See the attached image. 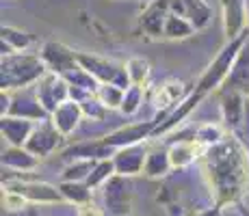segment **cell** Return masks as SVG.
Instances as JSON below:
<instances>
[{"label": "cell", "mask_w": 249, "mask_h": 216, "mask_svg": "<svg viewBox=\"0 0 249 216\" xmlns=\"http://www.w3.org/2000/svg\"><path fill=\"white\" fill-rule=\"evenodd\" d=\"M204 165L219 205L232 203L245 193L249 182V153L236 136L208 147Z\"/></svg>", "instance_id": "6da1fadb"}, {"label": "cell", "mask_w": 249, "mask_h": 216, "mask_svg": "<svg viewBox=\"0 0 249 216\" xmlns=\"http://www.w3.org/2000/svg\"><path fill=\"white\" fill-rule=\"evenodd\" d=\"M247 35H249V31L243 33V35L236 37V39L228 41L226 46L219 50V54L214 56L213 63L206 67V71L202 74V78H199L197 89H195L197 93L206 95V93H210V91H214L230 74H232L234 67H236V61L241 59V54H243V46H245V41H247Z\"/></svg>", "instance_id": "7a4b0ae2"}, {"label": "cell", "mask_w": 249, "mask_h": 216, "mask_svg": "<svg viewBox=\"0 0 249 216\" xmlns=\"http://www.w3.org/2000/svg\"><path fill=\"white\" fill-rule=\"evenodd\" d=\"M46 76V65L37 56L9 54L2 56V91L20 89L28 83L41 80Z\"/></svg>", "instance_id": "3957f363"}, {"label": "cell", "mask_w": 249, "mask_h": 216, "mask_svg": "<svg viewBox=\"0 0 249 216\" xmlns=\"http://www.w3.org/2000/svg\"><path fill=\"white\" fill-rule=\"evenodd\" d=\"M41 61L50 69V74H56L63 78L71 69L78 67V52H71L65 43L59 41H48L41 48Z\"/></svg>", "instance_id": "277c9868"}, {"label": "cell", "mask_w": 249, "mask_h": 216, "mask_svg": "<svg viewBox=\"0 0 249 216\" xmlns=\"http://www.w3.org/2000/svg\"><path fill=\"white\" fill-rule=\"evenodd\" d=\"M7 190L22 195L31 203H59L63 201L59 188L46 184V182H26V180H11L7 182Z\"/></svg>", "instance_id": "5b68a950"}, {"label": "cell", "mask_w": 249, "mask_h": 216, "mask_svg": "<svg viewBox=\"0 0 249 216\" xmlns=\"http://www.w3.org/2000/svg\"><path fill=\"white\" fill-rule=\"evenodd\" d=\"M223 7V31L228 41L241 37L249 31V9L247 0H221Z\"/></svg>", "instance_id": "8992f818"}, {"label": "cell", "mask_w": 249, "mask_h": 216, "mask_svg": "<svg viewBox=\"0 0 249 216\" xmlns=\"http://www.w3.org/2000/svg\"><path fill=\"white\" fill-rule=\"evenodd\" d=\"M107 212L108 216H128L130 214V186L122 175H113L107 182Z\"/></svg>", "instance_id": "52a82bcc"}, {"label": "cell", "mask_w": 249, "mask_h": 216, "mask_svg": "<svg viewBox=\"0 0 249 216\" xmlns=\"http://www.w3.org/2000/svg\"><path fill=\"white\" fill-rule=\"evenodd\" d=\"M171 13L186 17L195 26V31H202L213 20V9L206 0H174Z\"/></svg>", "instance_id": "ba28073f"}, {"label": "cell", "mask_w": 249, "mask_h": 216, "mask_svg": "<svg viewBox=\"0 0 249 216\" xmlns=\"http://www.w3.org/2000/svg\"><path fill=\"white\" fill-rule=\"evenodd\" d=\"M59 141H61V132L52 126V121H46V123H41L39 128L33 130L31 138L26 141L24 147H26L33 156L41 158V156H48V153L54 150V147L59 145Z\"/></svg>", "instance_id": "9c48e42d"}, {"label": "cell", "mask_w": 249, "mask_h": 216, "mask_svg": "<svg viewBox=\"0 0 249 216\" xmlns=\"http://www.w3.org/2000/svg\"><path fill=\"white\" fill-rule=\"evenodd\" d=\"M150 132H154V121L132 123V126L115 130L113 134H108V136L104 138V143H107L111 150H126V147L139 145V141H141L143 136H147Z\"/></svg>", "instance_id": "30bf717a"}, {"label": "cell", "mask_w": 249, "mask_h": 216, "mask_svg": "<svg viewBox=\"0 0 249 216\" xmlns=\"http://www.w3.org/2000/svg\"><path fill=\"white\" fill-rule=\"evenodd\" d=\"M78 65L87 71L91 78H95L102 84H113L115 80H117V76L122 74V67H117L115 63H111V61L100 59V56L80 54V52H78Z\"/></svg>", "instance_id": "8fae6325"}, {"label": "cell", "mask_w": 249, "mask_h": 216, "mask_svg": "<svg viewBox=\"0 0 249 216\" xmlns=\"http://www.w3.org/2000/svg\"><path fill=\"white\" fill-rule=\"evenodd\" d=\"M245 110H247V100L243 98L236 89H232L226 98H223V104H221L223 123H226V128H230L234 134L243 128V121H245Z\"/></svg>", "instance_id": "7c38bea8"}, {"label": "cell", "mask_w": 249, "mask_h": 216, "mask_svg": "<svg viewBox=\"0 0 249 216\" xmlns=\"http://www.w3.org/2000/svg\"><path fill=\"white\" fill-rule=\"evenodd\" d=\"M145 158H147V151H145V147H141V145H132V147H126V150H119L113 156L115 171H117V175H137V173L143 171V166H145Z\"/></svg>", "instance_id": "4fadbf2b"}, {"label": "cell", "mask_w": 249, "mask_h": 216, "mask_svg": "<svg viewBox=\"0 0 249 216\" xmlns=\"http://www.w3.org/2000/svg\"><path fill=\"white\" fill-rule=\"evenodd\" d=\"M80 117H83L80 104L74 102V100H68V102H63L54 113H52V126L59 130L61 136H70V134L76 130V126H78Z\"/></svg>", "instance_id": "5bb4252c"}, {"label": "cell", "mask_w": 249, "mask_h": 216, "mask_svg": "<svg viewBox=\"0 0 249 216\" xmlns=\"http://www.w3.org/2000/svg\"><path fill=\"white\" fill-rule=\"evenodd\" d=\"M33 123L28 119H18V117H2V134L11 147H24L26 141L31 138L33 134Z\"/></svg>", "instance_id": "9a60e30c"}, {"label": "cell", "mask_w": 249, "mask_h": 216, "mask_svg": "<svg viewBox=\"0 0 249 216\" xmlns=\"http://www.w3.org/2000/svg\"><path fill=\"white\" fill-rule=\"evenodd\" d=\"M186 95V84L180 80H167L160 84L159 93H156V106L162 110H169L171 106H178L184 102Z\"/></svg>", "instance_id": "2e32d148"}, {"label": "cell", "mask_w": 249, "mask_h": 216, "mask_svg": "<svg viewBox=\"0 0 249 216\" xmlns=\"http://www.w3.org/2000/svg\"><path fill=\"white\" fill-rule=\"evenodd\" d=\"M39 165V158L33 156L26 147H9L7 151H2V166L16 171H33Z\"/></svg>", "instance_id": "e0dca14e"}, {"label": "cell", "mask_w": 249, "mask_h": 216, "mask_svg": "<svg viewBox=\"0 0 249 216\" xmlns=\"http://www.w3.org/2000/svg\"><path fill=\"white\" fill-rule=\"evenodd\" d=\"M202 98H204V95H202V93H197V91H195V93H191L189 98L184 100V102L176 106L174 113H171L169 117H167V121H162L160 126H156V128H154V132H152V134H165V132H169L171 128L178 126V123H182V119H184L186 115L191 113V110L197 106L199 100H202Z\"/></svg>", "instance_id": "ac0fdd59"}, {"label": "cell", "mask_w": 249, "mask_h": 216, "mask_svg": "<svg viewBox=\"0 0 249 216\" xmlns=\"http://www.w3.org/2000/svg\"><path fill=\"white\" fill-rule=\"evenodd\" d=\"M197 151H199V143L195 138L191 141H178L169 147V160H171V166L174 169H182V166L191 165V162L197 158Z\"/></svg>", "instance_id": "d6986e66"}, {"label": "cell", "mask_w": 249, "mask_h": 216, "mask_svg": "<svg viewBox=\"0 0 249 216\" xmlns=\"http://www.w3.org/2000/svg\"><path fill=\"white\" fill-rule=\"evenodd\" d=\"M169 169H171L169 150H165V147H154V150L147 151L145 166H143V173H145L147 177H162V175H167Z\"/></svg>", "instance_id": "ffe728a7"}, {"label": "cell", "mask_w": 249, "mask_h": 216, "mask_svg": "<svg viewBox=\"0 0 249 216\" xmlns=\"http://www.w3.org/2000/svg\"><path fill=\"white\" fill-rule=\"evenodd\" d=\"M31 43L28 33L18 31L13 26H2V56H9L18 50H24Z\"/></svg>", "instance_id": "44dd1931"}, {"label": "cell", "mask_w": 249, "mask_h": 216, "mask_svg": "<svg viewBox=\"0 0 249 216\" xmlns=\"http://www.w3.org/2000/svg\"><path fill=\"white\" fill-rule=\"evenodd\" d=\"M193 33H195V26L186 20V17L169 13V17H167V22H165V33H162V37H165V39H186V37H191Z\"/></svg>", "instance_id": "7402d4cb"}, {"label": "cell", "mask_w": 249, "mask_h": 216, "mask_svg": "<svg viewBox=\"0 0 249 216\" xmlns=\"http://www.w3.org/2000/svg\"><path fill=\"white\" fill-rule=\"evenodd\" d=\"M59 190L63 195V199L70 201V203L87 205L91 201V188L85 182H61Z\"/></svg>", "instance_id": "603a6c76"}, {"label": "cell", "mask_w": 249, "mask_h": 216, "mask_svg": "<svg viewBox=\"0 0 249 216\" xmlns=\"http://www.w3.org/2000/svg\"><path fill=\"white\" fill-rule=\"evenodd\" d=\"M95 165H98L95 160H74L71 165L65 166L63 182H87Z\"/></svg>", "instance_id": "cb8c5ba5"}, {"label": "cell", "mask_w": 249, "mask_h": 216, "mask_svg": "<svg viewBox=\"0 0 249 216\" xmlns=\"http://www.w3.org/2000/svg\"><path fill=\"white\" fill-rule=\"evenodd\" d=\"M126 74L128 78H130V84H137V86H143L147 83V78H150V63H147L145 59H130L126 63Z\"/></svg>", "instance_id": "d4e9b609"}, {"label": "cell", "mask_w": 249, "mask_h": 216, "mask_svg": "<svg viewBox=\"0 0 249 216\" xmlns=\"http://www.w3.org/2000/svg\"><path fill=\"white\" fill-rule=\"evenodd\" d=\"M193 138L199 143V145H217V143L223 141V128L217 126V123H204V126H199L197 130H195Z\"/></svg>", "instance_id": "484cf974"}, {"label": "cell", "mask_w": 249, "mask_h": 216, "mask_svg": "<svg viewBox=\"0 0 249 216\" xmlns=\"http://www.w3.org/2000/svg\"><path fill=\"white\" fill-rule=\"evenodd\" d=\"M124 93H126V91L119 89L117 84H100V89L95 95H98V100L107 108H122Z\"/></svg>", "instance_id": "4316f807"}, {"label": "cell", "mask_w": 249, "mask_h": 216, "mask_svg": "<svg viewBox=\"0 0 249 216\" xmlns=\"http://www.w3.org/2000/svg\"><path fill=\"white\" fill-rule=\"evenodd\" d=\"M115 173H117V171H115V162L113 160H98V165H95V169L91 171L89 180L85 182V184H87L89 188H95V186L108 182Z\"/></svg>", "instance_id": "83f0119b"}, {"label": "cell", "mask_w": 249, "mask_h": 216, "mask_svg": "<svg viewBox=\"0 0 249 216\" xmlns=\"http://www.w3.org/2000/svg\"><path fill=\"white\" fill-rule=\"evenodd\" d=\"M143 102V86H137V84H130L124 93V102H122V113L126 115H132L137 113L139 106Z\"/></svg>", "instance_id": "f1b7e54d"}, {"label": "cell", "mask_w": 249, "mask_h": 216, "mask_svg": "<svg viewBox=\"0 0 249 216\" xmlns=\"http://www.w3.org/2000/svg\"><path fill=\"white\" fill-rule=\"evenodd\" d=\"M26 203H28V201L24 199L22 195L11 193V190H4V193H2V205H4V210H9V212L24 210V208H26Z\"/></svg>", "instance_id": "f546056e"}, {"label": "cell", "mask_w": 249, "mask_h": 216, "mask_svg": "<svg viewBox=\"0 0 249 216\" xmlns=\"http://www.w3.org/2000/svg\"><path fill=\"white\" fill-rule=\"evenodd\" d=\"M78 216H102V212H100L95 205H91V203H87V205H80V210H78Z\"/></svg>", "instance_id": "4dcf8cb0"}, {"label": "cell", "mask_w": 249, "mask_h": 216, "mask_svg": "<svg viewBox=\"0 0 249 216\" xmlns=\"http://www.w3.org/2000/svg\"><path fill=\"white\" fill-rule=\"evenodd\" d=\"M193 216H219V208H210V210H204V212H197Z\"/></svg>", "instance_id": "1f68e13d"}, {"label": "cell", "mask_w": 249, "mask_h": 216, "mask_svg": "<svg viewBox=\"0 0 249 216\" xmlns=\"http://www.w3.org/2000/svg\"><path fill=\"white\" fill-rule=\"evenodd\" d=\"M28 216H39V214H37L35 210H31V212H28Z\"/></svg>", "instance_id": "d6a6232c"}, {"label": "cell", "mask_w": 249, "mask_h": 216, "mask_svg": "<svg viewBox=\"0 0 249 216\" xmlns=\"http://www.w3.org/2000/svg\"><path fill=\"white\" fill-rule=\"evenodd\" d=\"M243 216H249V210H243Z\"/></svg>", "instance_id": "836d02e7"}, {"label": "cell", "mask_w": 249, "mask_h": 216, "mask_svg": "<svg viewBox=\"0 0 249 216\" xmlns=\"http://www.w3.org/2000/svg\"><path fill=\"white\" fill-rule=\"evenodd\" d=\"M143 2H145V4H150V2H152V0H143Z\"/></svg>", "instance_id": "e575fe53"}, {"label": "cell", "mask_w": 249, "mask_h": 216, "mask_svg": "<svg viewBox=\"0 0 249 216\" xmlns=\"http://www.w3.org/2000/svg\"><path fill=\"white\" fill-rule=\"evenodd\" d=\"M247 9H249V0H247Z\"/></svg>", "instance_id": "d590c367"}]
</instances>
